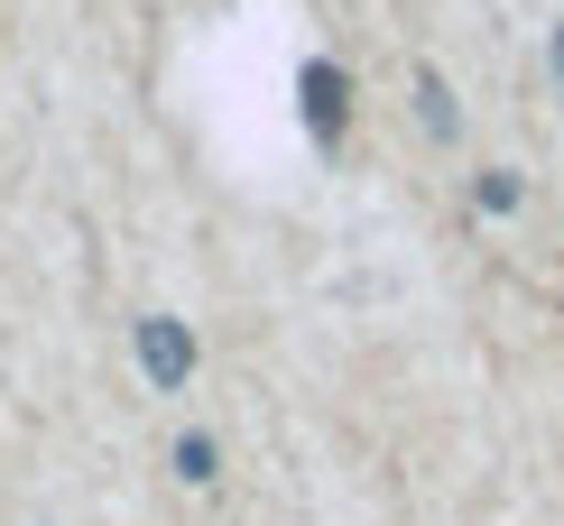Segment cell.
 <instances>
[{
    "instance_id": "3957f363",
    "label": "cell",
    "mask_w": 564,
    "mask_h": 526,
    "mask_svg": "<svg viewBox=\"0 0 564 526\" xmlns=\"http://www.w3.org/2000/svg\"><path fill=\"white\" fill-rule=\"evenodd\" d=\"M416 111H426V130H435V139H454V130H463V121H454V92H444L435 75H416Z\"/></svg>"
},
{
    "instance_id": "6da1fadb",
    "label": "cell",
    "mask_w": 564,
    "mask_h": 526,
    "mask_svg": "<svg viewBox=\"0 0 564 526\" xmlns=\"http://www.w3.org/2000/svg\"><path fill=\"white\" fill-rule=\"evenodd\" d=\"M296 92H305V130H315L324 149H343V121H351V75H343V65H324V56H315V65H305V84H296Z\"/></svg>"
},
{
    "instance_id": "277c9868",
    "label": "cell",
    "mask_w": 564,
    "mask_h": 526,
    "mask_svg": "<svg viewBox=\"0 0 564 526\" xmlns=\"http://www.w3.org/2000/svg\"><path fill=\"white\" fill-rule=\"evenodd\" d=\"M176 471H185V481H214V443L185 435V443H176Z\"/></svg>"
},
{
    "instance_id": "7a4b0ae2",
    "label": "cell",
    "mask_w": 564,
    "mask_h": 526,
    "mask_svg": "<svg viewBox=\"0 0 564 526\" xmlns=\"http://www.w3.org/2000/svg\"><path fill=\"white\" fill-rule=\"evenodd\" d=\"M139 361H149L158 388H176V379L195 370V332H185L176 315H149V324H139Z\"/></svg>"
}]
</instances>
